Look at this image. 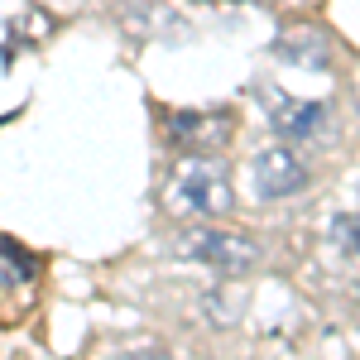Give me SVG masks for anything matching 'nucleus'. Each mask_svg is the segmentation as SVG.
<instances>
[{
    "label": "nucleus",
    "instance_id": "nucleus-1",
    "mask_svg": "<svg viewBox=\"0 0 360 360\" xmlns=\"http://www.w3.org/2000/svg\"><path fill=\"white\" fill-rule=\"evenodd\" d=\"M164 202L168 212H178V217H197V221H212V217H226L231 212V173H226L217 159H183V164L168 173V188H164Z\"/></svg>",
    "mask_w": 360,
    "mask_h": 360
},
{
    "label": "nucleus",
    "instance_id": "nucleus-2",
    "mask_svg": "<svg viewBox=\"0 0 360 360\" xmlns=\"http://www.w3.org/2000/svg\"><path fill=\"white\" fill-rule=\"evenodd\" d=\"M173 255L178 259H193V264H207L217 274H250L259 269L264 250L255 245L250 236H236V231H212V226H193L173 240Z\"/></svg>",
    "mask_w": 360,
    "mask_h": 360
},
{
    "label": "nucleus",
    "instance_id": "nucleus-3",
    "mask_svg": "<svg viewBox=\"0 0 360 360\" xmlns=\"http://www.w3.org/2000/svg\"><path fill=\"white\" fill-rule=\"evenodd\" d=\"M307 183H312V173H307V164L288 144H274V149H264V154L255 159V197H264V202L298 197Z\"/></svg>",
    "mask_w": 360,
    "mask_h": 360
},
{
    "label": "nucleus",
    "instance_id": "nucleus-4",
    "mask_svg": "<svg viewBox=\"0 0 360 360\" xmlns=\"http://www.w3.org/2000/svg\"><path fill=\"white\" fill-rule=\"evenodd\" d=\"M269 49H274L278 63H288V68H317V72H327L332 68V53H336L332 34L322 25H303V20L283 25Z\"/></svg>",
    "mask_w": 360,
    "mask_h": 360
},
{
    "label": "nucleus",
    "instance_id": "nucleus-5",
    "mask_svg": "<svg viewBox=\"0 0 360 360\" xmlns=\"http://www.w3.org/2000/svg\"><path fill=\"white\" fill-rule=\"evenodd\" d=\"M164 130L183 149H221L236 135V115L231 111H173L164 120Z\"/></svg>",
    "mask_w": 360,
    "mask_h": 360
},
{
    "label": "nucleus",
    "instance_id": "nucleus-6",
    "mask_svg": "<svg viewBox=\"0 0 360 360\" xmlns=\"http://www.w3.org/2000/svg\"><path fill=\"white\" fill-rule=\"evenodd\" d=\"M269 120H274L278 139H312L322 125H327V101L274 91V96H269Z\"/></svg>",
    "mask_w": 360,
    "mask_h": 360
},
{
    "label": "nucleus",
    "instance_id": "nucleus-7",
    "mask_svg": "<svg viewBox=\"0 0 360 360\" xmlns=\"http://www.w3.org/2000/svg\"><path fill=\"white\" fill-rule=\"evenodd\" d=\"M327 236H332V245L341 250V255H356L360 259V217H351V212H346V217H332V231H327Z\"/></svg>",
    "mask_w": 360,
    "mask_h": 360
},
{
    "label": "nucleus",
    "instance_id": "nucleus-8",
    "mask_svg": "<svg viewBox=\"0 0 360 360\" xmlns=\"http://www.w3.org/2000/svg\"><path fill=\"white\" fill-rule=\"evenodd\" d=\"M111 360H173L164 351H125V356H111Z\"/></svg>",
    "mask_w": 360,
    "mask_h": 360
}]
</instances>
